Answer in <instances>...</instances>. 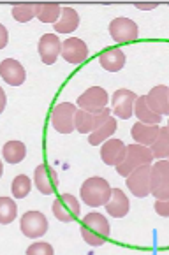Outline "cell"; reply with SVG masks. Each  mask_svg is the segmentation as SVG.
Returning a JSON list of instances; mask_svg holds the SVG:
<instances>
[{
  "label": "cell",
  "instance_id": "1",
  "mask_svg": "<svg viewBox=\"0 0 169 255\" xmlns=\"http://www.w3.org/2000/svg\"><path fill=\"white\" fill-rule=\"evenodd\" d=\"M79 233L90 247H101L108 241L111 229H109V222L104 215L92 211V213L85 215V218L81 220Z\"/></svg>",
  "mask_w": 169,
  "mask_h": 255
},
{
  "label": "cell",
  "instance_id": "2",
  "mask_svg": "<svg viewBox=\"0 0 169 255\" xmlns=\"http://www.w3.org/2000/svg\"><path fill=\"white\" fill-rule=\"evenodd\" d=\"M113 188L109 187V183L104 178L99 176H92L88 180H85V183L81 185V199L87 206L92 208H99V206H106V203L111 197Z\"/></svg>",
  "mask_w": 169,
  "mask_h": 255
},
{
  "label": "cell",
  "instance_id": "3",
  "mask_svg": "<svg viewBox=\"0 0 169 255\" xmlns=\"http://www.w3.org/2000/svg\"><path fill=\"white\" fill-rule=\"evenodd\" d=\"M152 160H154V153H152L150 146H143V144H138V143L129 144L124 162L120 165H117V173L120 176L127 178L134 169L141 167V165L152 164Z\"/></svg>",
  "mask_w": 169,
  "mask_h": 255
},
{
  "label": "cell",
  "instance_id": "4",
  "mask_svg": "<svg viewBox=\"0 0 169 255\" xmlns=\"http://www.w3.org/2000/svg\"><path fill=\"white\" fill-rule=\"evenodd\" d=\"M76 113H78V109L71 102L56 104L51 111V127L60 134H71L72 130H76Z\"/></svg>",
  "mask_w": 169,
  "mask_h": 255
},
{
  "label": "cell",
  "instance_id": "5",
  "mask_svg": "<svg viewBox=\"0 0 169 255\" xmlns=\"http://www.w3.org/2000/svg\"><path fill=\"white\" fill-rule=\"evenodd\" d=\"M109 118H111V111L108 108L102 109L101 113H90V111H85V109H78L74 120L76 130L81 132V134H92L99 127H102Z\"/></svg>",
  "mask_w": 169,
  "mask_h": 255
},
{
  "label": "cell",
  "instance_id": "6",
  "mask_svg": "<svg viewBox=\"0 0 169 255\" xmlns=\"http://www.w3.org/2000/svg\"><path fill=\"white\" fill-rule=\"evenodd\" d=\"M150 190L155 199H169V160H159L152 167Z\"/></svg>",
  "mask_w": 169,
  "mask_h": 255
},
{
  "label": "cell",
  "instance_id": "7",
  "mask_svg": "<svg viewBox=\"0 0 169 255\" xmlns=\"http://www.w3.org/2000/svg\"><path fill=\"white\" fill-rule=\"evenodd\" d=\"M51 210H53V215H55L56 220L64 222V224H69V222L76 220V218L79 217L81 206H79V201L76 199L72 194H62L58 199H55Z\"/></svg>",
  "mask_w": 169,
  "mask_h": 255
},
{
  "label": "cell",
  "instance_id": "8",
  "mask_svg": "<svg viewBox=\"0 0 169 255\" xmlns=\"http://www.w3.org/2000/svg\"><path fill=\"white\" fill-rule=\"evenodd\" d=\"M19 227H21V233L26 238L37 240V238H42L48 233V218L41 211H26L21 217Z\"/></svg>",
  "mask_w": 169,
  "mask_h": 255
},
{
  "label": "cell",
  "instance_id": "9",
  "mask_svg": "<svg viewBox=\"0 0 169 255\" xmlns=\"http://www.w3.org/2000/svg\"><path fill=\"white\" fill-rule=\"evenodd\" d=\"M150 180H152V164L141 165V167L134 169L127 176V187L136 197H147L148 194H152Z\"/></svg>",
  "mask_w": 169,
  "mask_h": 255
},
{
  "label": "cell",
  "instance_id": "10",
  "mask_svg": "<svg viewBox=\"0 0 169 255\" xmlns=\"http://www.w3.org/2000/svg\"><path fill=\"white\" fill-rule=\"evenodd\" d=\"M109 34L118 44H125V42H132L139 37V28L132 19L115 18L109 23Z\"/></svg>",
  "mask_w": 169,
  "mask_h": 255
},
{
  "label": "cell",
  "instance_id": "11",
  "mask_svg": "<svg viewBox=\"0 0 169 255\" xmlns=\"http://www.w3.org/2000/svg\"><path fill=\"white\" fill-rule=\"evenodd\" d=\"M109 101L108 92L102 87H92L88 88L85 94H81L78 97V106L85 111L90 113H101L102 109H106Z\"/></svg>",
  "mask_w": 169,
  "mask_h": 255
},
{
  "label": "cell",
  "instance_id": "12",
  "mask_svg": "<svg viewBox=\"0 0 169 255\" xmlns=\"http://www.w3.org/2000/svg\"><path fill=\"white\" fill-rule=\"evenodd\" d=\"M34 183L41 194L51 195L53 192H55V188L58 187L60 180H58V174H56V171L51 165L41 164V165H37L34 171Z\"/></svg>",
  "mask_w": 169,
  "mask_h": 255
},
{
  "label": "cell",
  "instance_id": "13",
  "mask_svg": "<svg viewBox=\"0 0 169 255\" xmlns=\"http://www.w3.org/2000/svg\"><path fill=\"white\" fill-rule=\"evenodd\" d=\"M138 95L132 90H125V88H120L113 94V113L117 115L122 120H129V118L134 115V104Z\"/></svg>",
  "mask_w": 169,
  "mask_h": 255
},
{
  "label": "cell",
  "instance_id": "14",
  "mask_svg": "<svg viewBox=\"0 0 169 255\" xmlns=\"http://www.w3.org/2000/svg\"><path fill=\"white\" fill-rule=\"evenodd\" d=\"M37 49L42 64L51 65L56 62L58 55H62V41L56 37V34H44L39 39Z\"/></svg>",
  "mask_w": 169,
  "mask_h": 255
},
{
  "label": "cell",
  "instance_id": "15",
  "mask_svg": "<svg viewBox=\"0 0 169 255\" xmlns=\"http://www.w3.org/2000/svg\"><path fill=\"white\" fill-rule=\"evenodd\" d=\"M88 56V46L78 37H69L62 42V58L69 64H81Z\"/></svg>",
  "mask_w": 169,
  "mask_h": 255
},
{
  "label": "cell",
  "instance_id": "16",
  "mask_svg": "<svg viewBox=\"0 0 169 255\" xmlns=\"http://www.w3.org/2000/svg\"><path fill=\"white\" fill-rule=\"evenodd\" d=\"M125 153H127V146L120 139L109 137L101 146V158L106 165H120L125 158Z\"/></svg>",
  "mask_w": 169,
  "mask_h": 255
},
{
  "label": "cell",
  "instance_id": "17",
  "mask_svg": "<svg viewBox=\"0 0 169 255\" xmlns=\"http://www.w3.org/2000/svg\"><path fill=\"white\" fill-rule=\"evenodd\" d=\"M0 76L11 87H19V85L25 83L26 72L18 60H14V58H4L2 64H0Z\"/></svg>",
  "mask_w": 169,
  "mask_h": 255
},
{
  "label": "cell",
  "instance_id": "18",
  "mask_svg": "<svg viewBox=\"0 0 169 255\" xmlns=\"http://www.w3.org/2000/svg\"><path fill=\"white\" fill-rule=\"evenodd\" d=\"M147 102L152 111L159 113L161 117L169 115V88L166 85H157L147 95Z\"/></svg>",
  "mask_w": 169,
  "mask_h": 255
},
{
  "label": "cell",
  "instance_id": "19",
  "mask_svg": "<svg viewBox=\"0 0 169 255\" xmlns=\"http://www.w3.org/2000/svg\"><path fill=\"white\" fill-rule=\"evenodd\" d=\"M159 132H161L159 125L143 124V122H138V124H134L131 128L132 139H134L138 144H143V146H152V144L157 141Z\"/></svg>",
  "mask_w": 169,
  "mask_h": 255
},
{
  "label": "cell",
  "instance_id": "20",
  "mask_svg": "<svg viewBox=\"0 0 169 255\" xmlns=\"http://www.w3.org/2000/svg\"><path fill=\"white\" fill-rule=\"evenodd\" d=\"M129 210H131V203H129L125 192L120 188H113L111 197L106 203V213L111 215L113 218H122L129 213Z\"/></svg>",
  "mask_w": 169,
  "mask_h": 255
},
{
  "label": "cell",
  "instance_id": "21",
  "mask_svg": "<svg viewBox=\"0 0 169 255\" xmlns=\"http://www.w3.org/2000/svg\"><path fill=\"white\" fill-rule=\"evenodd\" d=\"M99 60H101V65L104 71L118 72V71H122L125 65V53L118 48H109L101 53Z\"/></svg>",
  "mask_w": 169,
  "mask_h": 255
},
{
  "label": "cell",
  "instance_id": "22",
  "mask_svg": "<svg viewBox=\"0 0 169 255\" xmlns=\"http://www.w3.org/2000/svg\"><path fill=\"white\" fill-rule=\"evenodd\" d=\"M134 115L138 117L139 122H143V124H152V125H159L162 122V117L159 113L152 111L150 106L147 102V95H139L136 99V104H134Z\"/></svg>",
  "mask_w": 169,
  "mask_h": 255
},
{
  "label": "cell",
  "instance_id": "23",
  "mask_svg": "<svg viewBox=\"0 0 169 255\" xmlns=\"http://www.w3.org/2000/svg\"><path fill=\"white\" fill-rule=\"evenodd\" d=\"M79 25V16L76 12V9L72 7H62V16L60 19L53 25L56 32H60V34H71L78 28Z\"/></svg>",
  "mask_w": 169,
  "mask_h": 255
},
{
  "label": "cell",
  "instance_id": "24",
  "mask_svg": "<svg viewBox=\"0 0 169 255\" xmlns=\"http://www.w3.org/2000/svg\"><path fill=\"white\" fill-rule=\"evenodd\" d=\"M62 16V7L55 2H46V4H35V18L42 23H53L55 25Z\"/></svg>",
  "mask_w": 169,
  "mask_h": 255
},
{
  "label": "cell",
  "instance_id": "25",
  "mask_svg": "<svg viewBox=\"0 0 169 255\" xmlns=\"http://www.w3.org/2000/svg\"><path fill=\"white\" fill-rule=\"evenodd\" d=\"M115 130H117V120L111 117L102 127H99L97 130H94L90 135H88V143H90L92 146H99L101 143L108 141V139L115 134Z\"/></svg>",
  "mask_w": 169,
  "mask_h": 255
},
{
  "label": "cell",
  "instance_id": "26",
  "mask_svg": "<svg viewBox=\"0 0 169 255\" xmlns=\"http://www.w3.org/2000/svg\"><path fill=\"white\" fill-rule=\"evenodd\" d=\"M2 155H4L5 162H9V164H19L25 158L26 148L21 141H9L2 148Z\"/></svg>",
  "mask_w": 169,
  "mask_h": 255
},
{
  "label": "cell",
  "instance_id": "27",
  "mask_svg": "<svg viewBox=\"0 0 169 255\" xmlns=\"http://www.w3.org/2000/svg\"><path fill=\"white\" fill-rule=\"evenodd\" d=\"M150 148H152V153H154V158L169 157V128L168 127H161L157 141H155Z\"/></svg>",
  "mask_w": 169,
  "mask_h": 255
},
{
  "label": "cell",
  "instance_id": "28",
  "mask_svg": "<svg viewBox=\"0 0 169 255\" xmlns=\"http://www.w3.org/2000/svg\"><path fill=\"white\" fill-rule=\"evenodd\" d=\"M18 217V206L9 197H0V224H11Z\"/></svg>",
  "mask_w": 169,
  "mask_h": 255
},
{
  "label": "cell",
  "instance_id": "29",
  "mask_svg": "<svg viewBox=\"0 0 169 255\" xmlns=\"http://www.w3.org/2000/svg\"><path fill=\"white\" fill-rule=\"evenodd\" d=\"M30 190H32V181L28 176L19 174V176H16L14 180H12L11 192H12V195H14V199H25L26 195L30 194Z\"/></svg>",
  "mask_w": 169,
  "mask_h": 255
},
{
  "label": "cell",
  "instance_id": "30",
  "mask_svg": "<svg viewBox=\"0 0 169 255\" xmlns=\"http://www.w3.org/2000/svg\"><path fill=\"white\" fill-rule=\"evenodd\" d=\"M11 14L19 23L30 21L32 18H35V4H18L12 7Z\"/></svg>",
  "mask_w": 169,
  "mask_h": 255
},
{
  "label": "cell",
  "instance_id": "31",
  "mask_svg": "<svg viewBox=\"0 0 169 255\" xmlns=\"http://www.w3.org/2000/svg\"><path fill=\"white\" fill-rule=\"evenodd\" d=\"M26 255H53V247L49 243H34L26 248Z\"/></svg>",
  "mask_w": 169,
  "mask_h": 255
},
{
  "label": "cell",
  "instance_id": "32",
  "mask_svg": "<svg viewBox=\"0 0 169 255\" xmlns=\"http://www.w3.org/2000/svg\"><path fill=\"white\" fill-rule=\"evenodd\" d=\"M155 211L161 217H169V199H159L155 203Z\"/></svg>",
  "mask_w": 169,
  "mask_h": 255
},
{
  "label": "cell",
  "instance_id": "33",
  "mask_svg": "<svg viewBox=\"0 0 169 255\" xmlns=\"http://www.w3.org/2000/svg\"><path fill=\"white\" fill-rule=\"evenodd\" d=\"M134 7L136 9H141V11H150V9L159 7V2H152V4H139V2H136Z\"/></svg>",
  "mask_w": 169,
  "mask_h": 255
},
{
  "label": "cell",
  "instance_id": "34",
  "mask_svg": "<svg viewBox=\"0 0 169 255\" xmlns=\"http://www.w3.org/2000/svg\"><path fill=\"white\" fill-rule=\"evenodd\" d=\"M0 34H2V41H0V48H5L7 44V28L4 25L0 26Z\"/></svg>",
  "mask_w": 169,
  "mask_h": 255
},
{
  "label": "cell",
  "instance_id": "35",
  "mask_svg": "<svg viewBox=\"0 0 169 255\" xmlns=\"http://www.w3.org/2000/svg\"><path fill=\"white\" fill-rule=\"evenodd\" d=\"M168 128H169V124H168Z\"/></svg>",
  "mask_w": 169,
  "mask_h": 255
}]
</instances>
